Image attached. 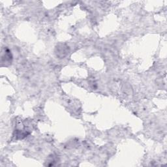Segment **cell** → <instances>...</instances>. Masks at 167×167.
<instances>
[{
    "label": "cell",
    "instance_id": "2",
    "mask_svg": "<svg viewBox=\"0 0 167 167\" xmlns=\"http://www.w3.org/2000/svg\"><path fill=\"white\" fill-rule=\"evenodd\" d=\"M5 60V62H10V61H11L12 60V55L11 53L10 52L8 49H6L5 51V54L4 55H2V61Z\"/></svg>",
    "mask_w": 167,
    "mask_h": 167
},
{
    "label": "cell",
    "instance_id": "1",
    "mask_svg": "<svg viewBox=\"0 0 167 167\" xmlns=\"http://www.w3.org/2000/svg\"><path fill=\"white\" fill-rule=\"evenodd\" d=\"M56 53L60 58H64L69 53V48L65 44H60L56 47Z\"/></svg>",
    "mask_w": 167,
    "mask_h": 167
}]
</instances>
